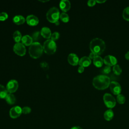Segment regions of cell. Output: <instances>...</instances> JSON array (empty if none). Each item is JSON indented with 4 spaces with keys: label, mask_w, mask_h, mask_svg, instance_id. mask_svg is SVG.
Instances as JSON below:
<instances>
[{
    "label": "cell",
    "mask_w": 129,
    "mask_h": 129,
    "mask_svg": "<svg viewBox=\"0 0 129 129\" xmlns=\"http://www.w3.org/2000/svg\"><path fill=\"white\" fill-rule=\"evenodd\" d=\"M110 78L104 75H100L95 77L92 81L93 85L99 90L106 89L110 85Z\"/></svg>",
    "instance_id": "6da1fadb"
},
{
    "label": "cell",
    "mask_w": 129,
    "mask_h": 129,
    "mask_svg": "<svg viewBox=\"0 0 129 129\" xmlns=\"http://www.w3.org/2000/svg\"><path fill=\"white\" fill-rule=\"evenodd\" d=\"M89 46L91 52L97 55L101 54L106 47L104 41L98 38L93 39L90 43Z\"/></svg>",
    "instance_id": "7a4b0ae2"
},
{
    "label": "cell",
    "mask_w": 129,
    "mask_h": 129,
    "mask_svg": "<svg viewBox=\"0 0 129 129\" xmlns=\"http://www.w3.org/2000/svg\"><path fill=\"white\" fill-rule=\"evenodd\" d=\"M43 47L41 44L37 41L33 42L29 47V53L30 55L34 58L40 57L43 52Z\"/></svg>",
    "instance_id": "3957f363"
},
{
    "label": "cell",
    "mask_w": 129,
    "mask_h": 129,
    "mask_svg": "<svg viewBox=\"0 0 129 129\" xmlns=\"http://www.w3.org/2000/svg\"><path fill=\"white\" fill-rule=\"evenodd\" d=\"M59 16V11L55 7L51 8L46 13L47 19L51 23H55L58 21Z\"/></svg>",
    "instance_id": "277c9868"
},
{
    "label": "cell",
    "mask_w": 129,
    "mask_h": 129,
    "mask_svg": "<svg viewBox=\"0 0 129 129\" xmlns=\"http://www.w3.org/2000/svg\"><path fill=\"white\" fill-rule=\"evenodd\" d=\"M43 49L45 52L51 54L54 53L56 49V45L55 42L52 40L47 39L43 43Z\"/></svg>",
    "instance_id": "5b68a950"
},
{
    "label": "cell",
    "mask_w": 129,
    "mask_h": 129,
    "mask_svg": "<svg viewBox=\"0 0 129 129\" xmlns=\"http://www.w3.org/2000/svg\"><path fill=\"white\" fill-rule=\"evenodd\" d=\"M103 101L105 105L109 108H113L116 105V100L115 98L109 93H105L104 94Z\"/></svg>",
    "instance_id": "8992f818"
},
{
    "label": "cell",
    "mask_w": 129,
    "mask_h": 129,
    "mask_svg": "<svg viewBox=\"0 0 129 129\" xmlns=\"http://www.w3.org/2000/svg\"><path fill=\"white\" fill-rule=\"evenodd\" d=\"M13 50L16 53L20 56L24 55L26 51L25 46L22 43L20 42H17L14 45Z\"/></svg>",
    "instance_id": "52a82bcc"
},
{
    "label": "cell",
    "mask_w": 129,
    "mask_h": 129,
    "mask_svg": "<svg viewBox=\"0 0 129 129\" xmlns=\"http://www.w3.org/2000/svg\"><path fill=\"white\" fill-rule=\"evenodd\" d=\"M22 113V108L19 106H15L11 108L9 114L11 118H16L19 117Z\"/></svg>",
    "instance_id": "ba28073f"
},
{
    "label": "cell",
    "mask_w": 129,
    "mask_h": 129,
    "mask_svg": "<svg viewBox=\"0 0 129 129\" xmlns=\"http://www.w3.org/2000/svg\"><path fill=\"white\" fill-rule=\"evenodd\" d=\"M19 86L18 82L16 80H10L7 85V90L8 92L11 93L15 92Z\"/></svg>",
    "instance_id": "9c48e42d"
},
{
    "label": "cell",
    "mask_w": 129,
    "mask_h": 129,
    "mask_svg": "<svg viewBox=\"0 0 129 129\" xmlns=\"http://www.w3.org/2000/svg\"><path fill=\"white\" fill-rule=\"evenodd\" d=\"M110 89L111 92L115 95H118L120 93L121 88L120 84L116 81H112L110 82Z\"/></svg>",
    "instance_id": "30bf717a"
},
{
    "label": "cell",
    "mask_w": 129,
    "mask_h": 129,
    "mask_svg": "<svg viewBox=\"0 0 129 129\" xmlns=\"http://www.w3.org/2000/svg\"><path fill=\"white\" fill-rule=\"evenodd\" d=\"M104 63L108 66H114L116 64L117 60L116 57L113 55H107L105 56L103 59Z\"/></svg>",
    "instance_id": "8fae6325"
},
{
    "label": "cell",
    "mask_w": 129,
    "mask_h": 129,
    "mask_svg": "<svg viewBox=\"0 0 129 129\" xmlns=\"http://www.w3.org/2000/svg\"><path fill=\"white\" fill-rule=\"evenodd\" d=\"M27 24L31 26H35L38 24L39 22L38 18L34 15H29L26 18Z\"/></svg>",
    "instance_id": "7c38bea8"
},
{
    "label": "cell",
    "mask_w": 129,
    "mask_h": 129,
    "mask_svg": "<svg viewBox=\"0 0 129 129\" xmlns=\"http://www.w3.org/2000/svg\"><path fill=\"white\" fill-rule=\"evenodd\" d=\"M68 60L69 62L73 66H76L78 64L79 61V59L77 55L73 53H70L68 55Z\"/></svg>",
    "instance_id": "4fadbf2b"
},
{
    "label": "cell",
    "mask_w": 129,
    "mask_h": 129,
    "mask_svg": "<svg viewBox=\"0 0 129 129\" xmlns=\"http://www.w3.org/2000/svg\"><path fill=\"white\" fill-rule=\"evenodd\" d=\"M59 7L62 11L66 12L70 10L71 3L68 0H61L59 3Z\"/></svg>",
    "instance_id": "5bb4252c"
},
{
    "label": "cell",
    "mask_w": 129,
    "mask_h": 129,
    "mask_svg": "<svg viewBox=\"0 0 129 129\" xmlns=\"http://www.w3.org/2000/svg\"><path fill=\"white\" fill-rule=\"evenodd\" d=\"M91 63V59L86 56H83L81 57L79 61V64L80 66H82L83 67H86L89 66Z\"/></svg>",
    "instance_id": "9a60e30c"
},
{
    "label": "cell",
    "mask_w": 129,
    "mask_h": 129,
    "mask_svg": "<svg viewBox=\"0 0 129 129\" xmlns=\"http://www.w3.org/2000/svg\"><path fill=\"white\" fill-rule=\"evenodd\" d=\"M41 35L46 38H49L51 36V32L50 29L47 27H43L42 28L40 31Z\"/></svg>",
    "instance_id": "2e32d148"
},
{
    "label": "cell",
    "mask_w": 129,
    "mask_h": 129,
    "mask_svg": "<svg viewBox=\"0 0 129 129\" xmlns=\"http://www.w3.org/2000/svg\"><path fill=\"white\" fill-rule=\"evenodd\" d=\"M21 41L23 44L25 45H30L33 42V39L31 36H29V35H25L22 36Z\"/></svg>",
    "instance_id": "e0dca14e"
},
{
    "label": "cell",
    "mask_w": 129,
    "mask_h": 129,
    "mask_svg": "<svg viewBox=\"0 0 129 129\" xmlns=\"http://www.w3.org/2000/svg\"><path fill=\"white\" fill-rule=\"evenodd\" d=\"M103 59L99 55H96L93 59V63L97 67H101L103 63Z\"/></svg>",
    "instance_id": "ac0fdd59"
},
{
    "label": "cell",
    "mask_w": 129,
    "mask_h": 129,
    "mask_svg": "<svg viewBox=\"0 0 129 129\" xmlns=\"http://www.w3.org/2000/svg\"><path fill=\"white\" fill-rule=\"evenodd\" d=\"M114 116V112L111 109H108L106 110L104 113V118L107 121L111 120Z\"/></svg>",
    "instance_id": "d6986e66"
},
{
    "label": "cell",
    "mask_w": 129,
    "mask_h": 129,
    "mask_svg": "<svg viewBox=\"0 0 129 129\" xmlns=\"http://www.w3.org/2000/svg\"><path fill=\"white\" fill-rule=\"evenodd\" d=\"M13 21L15 24L17 25H20L23 24L25 22V19L22 15H16L13 18Z\"/></svg>",
    "instance_id": "ffe728a7"
},
{
    "label": "cell",
    "mask_w": 129,
    "mask_h": 129,
    "mask_svg": "<svg viewBox=\"0 0 129 129\" xmlns=\"http://www.w3.org/2000/svg\"><path fill=\"white\" fill-rule=\"evenodd\" d=\"M5 99H6L7 102L10 104H14L16 100L15 96H14V95H13L12 93L8 94L6 96V97H5Z\"/></svg>",
    "instance_id": "44dd1931"
},
{
    "label": "cell",
    "mask_w": 129,
    "mask_h": 129,
    "mask_svg": "<svg viewBox=\"0 0 129 129\" xmlns=\"http://www.w3.org/2000/svg\"><path fill=\"white\" fill-rule=\"evenodd\" d=\"M8 94V91L3 85L0 84V98H5Z\"/></svg>",
    "instance_id": "7402d4cb"
},
{
    "label": "cell",
    "mask_w": 129,
    "mask_h": 129,
    "mask_svg": "<svg viewBox=\"0 0 129 129\" xmlns=\"http://www.w3.org/2000/svg\"><path fill=\"white\" fill-rule=\"evenodd\" d=\"M22 35L21 32L18 31V30H16L15 31L14 33H13V38L14 39V40L17 42H19V41L21 40L22 39Z\"/></svg>",
    "instance_id": "603a6c76"
},
{
    "label": "cell",
    "mask_w": 129,
    "mask_h": 129,
    "mask_svg": "<svg viewBox=\"0 0 129 129\" xmlns=\"http://www.w3.org/2000/svg\"><path fill=\"white\" fill-rule=\"evenodd\" d=\"M122 16L125 20L129 21V7L125 8L123 10L122 13Z\"/></svg>",
    "instance_id": "cb8c5ba5"
},
{
    "label": "cell",
    "mask_w": 129,
    "mask_h": 129,
    "mask_svg": "<svg viewBox=\"0 0 129 129\" xmlns=\"http://www.w3.org/2000/svg\"><path fill=\"white\" fill-rule=\"evenodd\" d=\"M113 71L115 74L117 75H119L121 74L122 72V70L119 65L116 64L113 67Z\"/></svg>",
    "instance_id": "d4e9b609"
},
{
    "label": "cell",
    "mask_w": 129,
    "mask_h": 129,
    "mask_svg": "<svg viewBox=\"0 0 129 129\" xmlns=\"http://www.w3.org/2000/svg\"><path fill=\"white\" fill-rule=\"evenodd\" d=\"M59 17H60V19H61V20L64 22H67L69 20V15L64 12H62V13H61Z\"/></svg>",
    "instance_id": "484cf974"
},
{
    "label": "cell",
    "mask_w": 129,
    "mask_h": 129,
    "mask_svg": "<svg viewBox=\"0 0 129 129\" xmlns=\"http://www.w3.org/2000/svg\"><path fill=\"white\" fill-rule=\"evenodd\" d=\"M116 99H117V101L119 104H123L125 101V98L124 96L121 94L117 95L116 97Z\"/></svg>",
    "instance_id": "4316f807"
},
{
    "label": "cell",
    "mask_w": 129,
    "mask_h": 129,
    "mask_svg": "<svg viewBox=\"0 0 129 129\" xmlns=\"http://www.w3.org/2000/svg\"><path fill=\"white\" fill-rule=\"evenodd\" d=\"M40 32L39 31H35L33 32V33L32 35V38L33 39V40L37 41L40 38Z\"/></svg>",
    "instance_id": "83f0119b"
},
{
    "label": "cell",
    "mask_w": 129,
    "mask_h": 129,
    "mask_svg": "<svg viewBox=\"0 0 129 129\" xmlns=\"http://www.w3.org/2000/svg\"><path fill=\"white\" fill-rule=\"evenodd\" d=\"M111 70V68L110 67V66H106L105 67H104L101 70V72L103 74H109Z\"/></svg>",
    "instance_id": "f1b7e54d"
},
{
    "label": "cell",
    "mask_w": 129,
    "mask_h": 129,
    "mask_svg": "<svg viewBox=\"0 0 129 129\" xmlns=\"http://www.w3.org/2000/svg\"><path fill=\"white\" fill-rule=\"evenodd\" d=\"M31 109L28 106H24L22 108V112L24 114H29L31 112Z\"/></svg>",
    "instance_id": "f546056e"
},
{
    "label": "cell",
    "mask_w": 129,
    "mask_h": 129,
    "mask_svg": "<svg viewBox=\"0 0 129 129\" xmlns=\"http://www.w3.org/2000/svg\"><path fill=\"white\" fill-rule=\"evenodd\" d=\"M59 37V33L58 32H53L51 36V39L53 41H55L57 40Z\"/></svg>",
    "instance_id": "4dcf8cb0"
},
{
    "label": "cell",
    "mask_w": 129,
    "mask_h": 129,
    "mask_svg": "<svg viewBox=\"0 0 129 129\" xmlns=\"http://www.w3.org/2000/svg\"><path fill=\"white\" fill-rule=\"evenodd\" d=\"M8 17V15L6 12H2L0 13V20L4 21Z\"/></svg>",
    "instance_id": "1f68e13d"
},
{
    "label": "cell",
    "mask_w": 129,
    "mask_h": 129,
    "mask_svg": "<svg viewBox=\"0 0 129 129\" xmlns=\"http://www.w3.org/2000/svg\"><path fill=\"white\" fill-rule=\"evenodd\" d=\"M40 66L44 70H47L48 69V63L45 61H43V62H41L40 63Z\"/></svg>",
    "instance_id": "d6a6232c"
},
{
    "label": "cell",
    "mask_w": 129,
    "mask_h": 129,
    "mask_svg": "<svg viewBox=\"0 0 129 129\" xmlns=\"http://www.w3.org/2000/svg\"><path fill=\"white\" fill-rule=\"evenodd\" d=\"M96 1L95 0H89L87 2V4L89 6H93L96 4Z\"/></svg>",
    "instance_id": "836d02e7"
},
{
    "label": "cell",
    "mask_w": 129,
    "mask_h": 129,
    "mask_svg": "<svg viewBox=\"0 0 129 129\" xmlns=\"http://www.w3.org/2000/svg\"><path fill=\"white\" fill-rule=\"evenodd\" d=\"M84 71V68L82 66H80L79 68H78V71L80 73H81L82 72H83Z\"/></svg>",
    "instance_id": "e575fe53"
},
{
    "label": "cell",
    "mask_w": 129,
    "mask_h": 129,
    "mask_svg": "<svg viewBox=\"0 0 129 129\" xmlns=\"http://www.w3.org/2000/svg\"><path fill=\"white\" fill-rule=\"evenodd\" d=\"M96 55L95 54V53H94L93 52H91L90 53V54H89V57L90 58V59H94V58L95 57V56H96Z\"/></svg>",
    "instance_id": "d590c367"
},
{
    "label": "cell",
    "mask_w": 129,
    "mask_h": 129,
    "mask_svg": "<svg viewBox=\"0 0 129 129\" xmlns=\"http://www.w3.org/2000/svg\"><path fill=\"white\" fill-rule=\"evenodd\" d=\"M71 129H83V128L79 126H73Z\"/></svg>",
    "instance_id": "8d00e7d4"
},
{
    "label": "cell",
    "mask_w": 129,
    "mask_h": 129,
    "mask_svg": "<svg viewBox=\"0 0 129 129\" xmlns=\"http://www.w3.org/2000/svg\"><path fill=\"white\" fill-rule=\"evenodd\" d=\"M125 57L126 58V59L129 60V51H127L125 54Z\"/></svg>",
    "instance_id": "74e56055"
},
{
    "label": "cell",
    "mask_w": 129,
    "mask_h": 129,
    "mask_svg": "<svg viewBox=\"0 0 129 129\" xmlns=\"http://www.w3.org/2000/svg\"><path fill=\"white\" fill-rule=\"evenodd\" d=\"M106 1L105 0H104V1H99V0H97L96 1V2L97 3H103L104 2H105Z\"/></svg>",
    "instance_id": "f35d334b"
},
{
    "label": "cell",
    "mask_w": 129,
    "mask_h": 129,
    "mask_svg": "<svg viewBox=\"0 0 129 129\" xmlns=\"http://www.w3.org/2000/svg\"><path fill=\"white\" fill-rule=\"evenodd\" d=\"M56 25H59V21H58H58H57L56 22H55V23H54Z\"/></svg>",
    "instance_id": "ab89813d"
}]
</instances>
